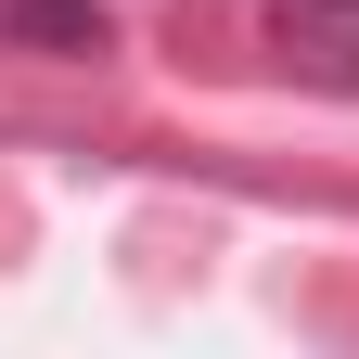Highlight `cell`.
Wrapping results in <instances>:
<instances>
[{
    "label": "cell",
    "mask_w": 359,
    "mask_h": 359,
    "mask_svg": "<svg viewBox=\"0 0 359 359\" xmlns=\"http://www.w3.org/2000/svg\"><path fill=\"white\" fill-rule=\"evenodd\" d=\"M0 39H13V52H103V13H90V0H0Z\"/></svg>",
    "instance_id": "cell-2"
},
{
    "label": "cell",
    "mask_w": 359,
    "mask_h": 359,
    "mask_svg": "<svg viewBox=\"0 0 359 359\" xmlns=\"http://www.w3.org/2000/svg\"><path fill=\"white\" fill-rule=\"evenodd\" d=\"M167 39H180V65L283 77V90H346L359 103V0H180Z\"/></svg>",
    "instance_id": "cell-1"
},
{
    "label": "cell",
    "mask_w": 359,
    "mask_h": 359,
    "mask_svg": "<svg viewBox=\"0 0 359 359\" xmlns=\"http://www.w3.org/2000/svg\"><path fill=\"white\" fill-rule=\"evenodd\" d=\"M0 52H13V39H0Z\"/></svg>",
    "instance_id": "cell-3"
}]
</instances>
